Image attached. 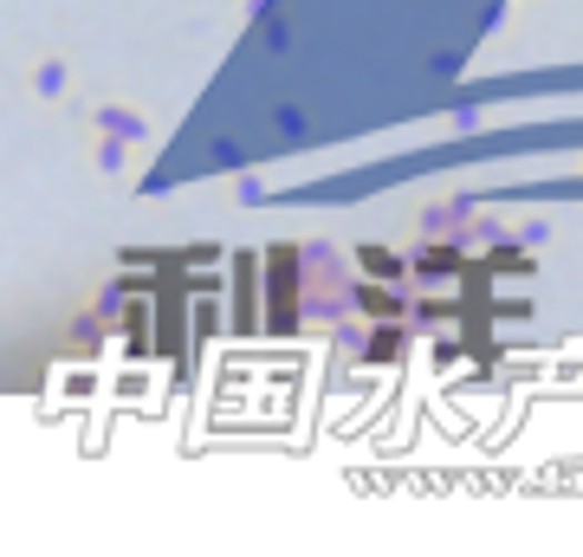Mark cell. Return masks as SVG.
Returning <instances> with one entry per match:
<instances>
[{"mask_svg": "<svg viewBox=\"0 0 583 557\" xmlns=\"http://www.w3.org/2000/svg\"><path fill=\"white\" fill-rule=\"evenodd\" d=\"M59 84H66V66H39V91L46 98H59Z\"/></svg>", "mask_w": 583, "mask_h": 557, "instance_id": "6da1fadb", "label": "cell"}]
</instances>
